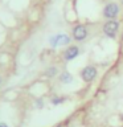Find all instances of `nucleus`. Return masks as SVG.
<instances>
[{
  "label": "nucleus",
  "mask_w": 123,
  "mask_h": 127,
  "mask_svg": "<svg viewBox=\"0 0 123 127\" xmlns=\"http://www.w3.org/2000/svg\"><path fill=\"white\" fill-rule=\"evenodd\" d=\"M89 36V28H87L85 24H75L71 28V38L77 42H82L85 41Z\"/></svg>",
  "instance_id": "nucleus-3"
},
{
  "label": "nucleus",
  "mask_w": 123,
  "mask_h": 127,
  "mask_svg": "<svg viewBox=\"0 0 123 127\" xmlns=\"http://www.w3.org/2000/svg\"><path fill=\"white\" fill-rule=\"evenodd\" d=\"M63 101H65V98H60V97H54L53 99H52V103H53V105H58V103H62Z\"/></svg>",
  "instance_id": "nucleus-9"
},
{
  "label": "nucleus",
  "mask_w": 123,
  "mask_h": 127,
  "mask_svg": "<svg viewBox=\"0 0 123 127\" xmlns=\"http://www.w3.org/2000/svg\"><path fill=\"white\" fill-rule=\"evenodd\" d=\"M121 45L123 46V31L121 32Z\"/></svg>",
  "instance_id": "nucleus-10"
},
{
  "label": "nucleus",
  "mask_w": 123,
  "mask_h": 127,
  "mask_svg": "<svg viewBox=\"0 0 123 127\" xmlns=\"http://www.w3.org/2000/svg\"><path fill=\"white\" fill-rule=\"evenodd\" d=\"M102 32L107 38L115 40L121 33V21L118 19L115 20H106L102 25Z\"/></svg>",
  "instance_id": "nucleus-2"
},
{
  "label": "nucleus",
  "mask_w": 123,
  "mask_h": 127,
  "mask_svg": "<svg viewBox=\"0 0 123 127\" xmlns=\"http://www.w3.org/2000/svg\"><path fill=\"white\" fill-rule=\"evenodd\" d=\"M58 79H60V82H62V83H70L73 81V75H71L69 71H61V73L58 74Z\"/></svg>",
  "instance_id": "nucleus-8"
},
{
  "label": "nucleus",
  "mask_w": 123,
  "mask_h": 127,
  "mask_svg": "<svg viewBox=\"0 0 123 127\" xmlns=\"http://www.w3.org/2000/svg\"><path fill=\"white\" fill-rule=\"evenodd\" d=\"M58 74H60V69L56 65H52V66L45 69V75L48 78H54V77H57Z\"/></svg>",
  "instance_id": "nucleus-7"
},
{
  "label": "nucleus",
  "mask_w": 123,
  "mask_h": 127,
  "mask_svg": "<svg viewBox=\"0 0 123 127\" xmlns=\"http://www.w3.org/2000/svg\"><path fill=\"white\" fill-rule=\"evenodd\" d=\"M1 83H3V78H1V75H0V86H1Z\"/></svg>",
  "instance_id": "nucleus-13"
},
{
  "label": "nucleus",
  "mask_w": 123,
  "mask_h": 127,
  "mask_svg": "<svg viewBox=\"0 0 123 127\" xmlns=\"http://www.w3.org/2000/svg\"><path fill=\"white\" fill-rule=\"evenodd\" d=\"M79 77H81V79L83 82L86 83H91L95 81V78L98 77V69L97 66L94 65H86L83 66L81 71H79Z\"/></svg>",
  "instance_id": "nucleus-4"
},
{
  "label": "nucleus",
  "mask_w": 123,
  "mask_h": 127,
  "mask_svg": "<svg viewBox=\"0 0 123 127\" xmlns=\"http://www.w3.org/2000/svg\"><path fill=\"white\" fill-rule=\"evenodd\" d=\"M71 41H73V38H71L69 34H65V33H60V34L52 36V37L49 38V44L53 48L69 46V45H71Z\"/></svg>",
  "instance_id": "nucleus-5"
},
{
  "label": "nucleus",
  "mask_w": 123,
  "mask_h": 127,
  "mask_svg": "<svg viewBox=\"0 0 123 127\" xmlns=\"http://www.w3.org/2000/svg\"><path fill=\"white\" fill-rule=\"evenodd\" d=\"M105 1H109V0H105Z\"/></svg>",
  "instance_id": "nucleus-14"
},
{
  "label": "nucleus",
  "mask_w": 123,
  "mask_h": 127,
  "mask_svg": "<svg viewBox=\"0 0 123 127\" xmlns=\"http://www.w3.org/2000/svg\"><path fill=\"white\" fill-rule=\"evenodd\" d=\"M57 127H61V126H57Z\"/></svg>",
  "instance_id": "nucleus-15"
},
{
  "label": "nucleus",
  "mask_w": 123,
  "mask_h": 127,
  "mask_svg": "<svg viewBox=\"0 0 123 127\" xmlns=\"http://www.w3.org/2000/svg\"><path fill=\"white\" fill-rule=\"evenodd\" d=\"M118 1H119V4L122 5V8H123V0H118Z\"/></svg>",
  "instance_id": "nucleus-12"
},
{
  "label": "nucleus",
  "mask_w": 123,
  "mask_h": 127,
  "mask_svg": "<svg viewBox=\"0 0 123 127\" xmlns=\"http://www.w3.org/2000/svg\"><path fill=\"white\" fill-rule=\"evenodd\" d=\"M79 53H81V49H79L78 45H69L66 46V49L61 53V58L63 62H70L73 61L74 58H77Z\"/></svg>",
  "instance_id": "nucleus-6"
},
{
  "label": "nucleus",
  "mask_w": 123,
  "mask_h": 127,
  "mask_svg": "<svg viewBox=\"0 0 123 127\" xmlns=\"http://www.w3.org/2000/svg\"><path fill=\"white\" fill-rule=\"evenodd\" d=\"M0 127H8V126L5 125V123H0Z\"/></svg>",
  "instance_id": "nucleus-11"
},
{
  "label": "nucleus",
  "mask_w": 123,
  "mask_h": 127,
  "mask_svg": "<svg viewBox=\"0 0 123 127\" xmlns=\"http://www.w3.org/2000/svg\"><path fill=\"white\" fill-rule=\"evenodd\" d=\"M122 13V5L118 0H109L105 3L102 9V16L105 20H115Z\"/></svg>",
  "instance_id": "nucleus-1"
}]
</instances>
